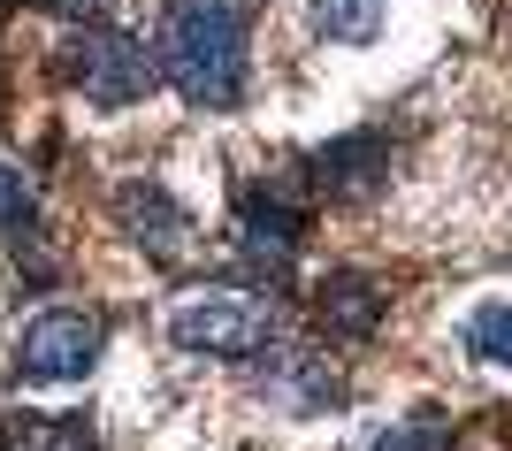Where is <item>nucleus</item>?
Wrapping results in <instances>:
<instances>
[{
    "mask_svg": "<svg viewBox=\"0 0 512 451\" xmlns=\"http://www.w3.org/2000/svg\"><path fill=\"white\" fill-rule=\"evenodd\" d=\"M0 8H8V0H0Z\"/></svg>",
    "mask_w": 512,
    "mask_h": 451,
    "instance_id": "dca6fc26",
    "label": "nucleus"
},
{
    "mask_svg": "<svg viewBox=\"0 0 512 451\" xmlns=\"http://www.w3.org/2000/svg\"><path fill=\"white\" fill-rule=\"evenodd\" d=\"M467 352H474L482 367H505V375H512V306H474Z\"/></svg>",
    "mask_w": 512,
    "mask_h": 451,
    "instance_id": "f8f14e48",
    "label": "nucleus"
},
{
    "mask_svg": "<svg viewBox=\"0 0 512 451\" xmlns=\"http://www.w3.org/2000/svg\"><path fill=\"white\" fill-rule=\"evenodd\" d=\"M306 23H314V39L367 46L383 31V0H306Z\"/></svg>",
    "mask_w": 512,
    "mask_h": 451,
    "instance_id": "9b49d317",
    "label": "nucleus"
},
{
    "mask_svg": "<svg viewBox=\"0 0 512 451\" xmlns=\"http://www.w3.org/2000/svg\"><path fill=\"white\" fill-rule=\"evenodd\" d=\"M169 337L184 352H214V360H253L283 337L276 299L260 291H192V299L169 314Z\"/></svg>",
    "mask_w": 512,
    "mask_h": 451,
    "instance_id": "7ed1b4c3",
    "label": "nucleus"
},
{
    "mask_svg": "<svg viewBox=\"0 0 512 451\" xmlns=\"http://www.w3.org/2000/svg\"><path fill=\"white\" fill-rule=\"evenodd\" d=\"M253 390L268 398V406H283V413H337L344 406V375L329 360H321L314 344H268V352H253Z\"/></svg>",
    "mask_w": 512,
    "mask_h": 451,
    "instance_id": "39448f33",
    "label": "nucleus"
},
{
    "mask_svg": "<svg viewBox=\"0 0 512 451\" xmlns=\"http://www.w3.org/2000/svg\"><path fill=\"white\" fill-rule=\"evenodd\" d=\"M367 451H451V436H444L436 413H421V421H398V429L367 436Z\"/></svg>",
    "mask_w": 512,
    "mask_h": 451,
    "instance_id": "ddd939ff",
    "label": "nucleus"
},
{
    "mask_svg": "<svg viewBox=\"0 0 512 451\" xmlns=\"http://www.w3.org/2000/svg\"><path fill=\"white\" fill-rule=\"evenodd\" d=\"M46 8H85V0H46Z\"/></svg>",
    "mask_w": 512,
    "mask_h": 451,
    "instance_id": "2eb2a0df",
    "label": "nucleus"
},
{
    "mask_svg": "<svg viewBox=\"0 0 512 451\" xmlns=\"http://www.w3.org/2000/svg\"><path fill=\"white\" fill-rule=\"evenodd\" d=\"M321 176V192L344 199V207H367V199L383 192V176H390V146L383 138H337V146L314 161Z\"/></svg>",
    "mask_w": 512,
    "mask_h": 451,
    "instance_id": "6e6552de",
    "label": "nucleus"
},
{
    "mask_svg": "<svg viewBox=\"0 0 512 451\" xmlns=\"http://www.w3.org/2000/svg\"><path fill=\"white\" fill-rule=\"evenodd\" d=\"M54 69H62L69 92H85L92 108H130V100L153 92V62L123 23H77L62 39V54H54Z\"/></svg>",
    "mask_w": 512,
    "mask_h": 451,
    "instance_id": "f03ea898",
    "label": "nucleus"
},
{
    "mask_svg": "<svg viewBox=\"0 0 512 451\" xmlns=\"http://www.w3.org/2000/svg\"><path fill=\"white\" fill-rule=\"evenodd\" d=\"M0 451H100L85 421H54V413H0Z\"/></svg>",
    "mask_w": 512,
    "mask_h": 451,
    "instance_id": "9d476101",
    "label": "nucleus"
},
{
    "mask_svg": "<svg viewBox=\"0 0 512 451\" xmlns=\"http://www.w3.org/2000/svg\"><path fill=\"white\" fill-rule=\"evenodd\" d=\"M31 222H39V199H31V184L0 161V230H31Z\"/></svg>",
    "mask_w": 512,
    "mask_h": 451,
    "instance_id": "4468645a",
    "label": "nucleus"
},
{
    "mask_svg": "<svg viewBox=\"0 0 512 451\" xmlns=\"http://www.w3.org/2000/svg\"><path fill=\"white\" fill-rule=\"evenodd\" d=\"M161 77H169L192 108H237L253 54H245V16L237 0H169L161 16Z\"/></svg>",
    "mask_w": 512,
    "mask_h": 451,
    "instance_id": "f257e3e1",
    "label": "nucleus"
},
{
    "mask_svg": "<svg viewBox=\"0 0 512 451\" xmlns=\"http://www.w3.org/2000/svg\"><path fill=\"white\" fill-rule=\"evenodd\" d=\"M115 222H123L146 253H184V237H192V222H184V207H176L161 184H146V176H130L123 192H115Z\"/></svg>",
    "mask_w": 512,
    "mask_h": 451,
    "instance_id": "0eeeda50",
    "label": "nucleus"
},
{
    "mask_svg": "<svg viewBox=\"0 0 512 451\" xmlns=\"http://www.w3.org/2000/svg\"><path fill=\"white\" fill-rule=\"evenodd\" d=\"M100 314H85V306H46V314H31L16 337V375L23 383H77L92 360H100Z\"/></svg>",
    "mask_w": 512,
    "mask_h": 451,
    "instance_id": "20e7f679",
    "label": "nucleus"
},
{
    "mask_svg": "<svg viewBox=\"0 0 512 451\" xmlns=\"http://www.w3.org/2000/svg\"><path fill=\"white\" fill-rule=\"evenodd\" d=\"M314 314H321V329H337V337H375V329H383V283L360 276V268H337V276L314 291Z\"/></svg>",
    "mask_w": 512,
    "mask_h": 451,
    "instance_id": "1a4fd4ad",
    "label": "nucleus"
},
{
    "mask_svg": "<svg viewBox=\"0 0 512 451\" xmlns=\"http://www.w3.org/2000/svg\"><path fill=\"white\" fill-rule=\"evenodd\" d=\"M237 215H245V253L268 260V276L299 253L306 215L291 207V192H276V184H245V192H237Z\"/></svg>",
    "mask_w": 512,
    "mask_h": 451,
    "instance_id": "423d86ee",
    "label": "nucleus"
}]
</instances>
